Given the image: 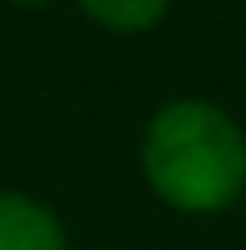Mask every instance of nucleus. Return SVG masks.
<instances>
[{"label":"nucleus","instance_id":"obj_3","mask_svg":"<svg viewBox=\"0 0 246 250\" xmlns=\"http://www.w3.org/2000/svg\"><path fill=\"white\" fill-rule=\"evenodd\" d=\"M74 5L84 9L89 23L121 33V37H135V33H154L167 19L172 0H74Z\"/></svg>","mask_w":246,"mask_h":250},{"label":"nucleus","instance_id":"obj_4","mask_svg":"<svg viewBox=\"0 0 246 250\" xmlns=\"http://www.w3.org/2000/svg\"><path fill=\"white\" fill-rule=\"evenodd\" d=\"M9 5H51V0H9Z\"/></svg>","mask_w":246,"mask_h":250},{"label":"nucleus","instance_id":"obj_2","mask_svg":"<svg viewBox=\"0 0 246 250\" xmlns=\"http://www.w3.org/2000/svg\"><path fill=\"white\" fill-rule=\"evenodd\" d=\"M0 250H70L51 204L23 190H0Z\"/></svg>","mask_w":246,"mask_h":250},{"label":"nucleus","instance_id":"obj_1","mask_svg":"<svg viewBox=\"0 0 246 250\" xmlns=\"http://www.w3.org/2000/svg\"><path fill=\"white\" fill-rule=\"evenodd\" d=\"M139 171L177 213H228L246 195V134L223 107L204 98H177L149 116Z\"/></svg>","mask_w":246,"mask_h":250}]
</instances>
